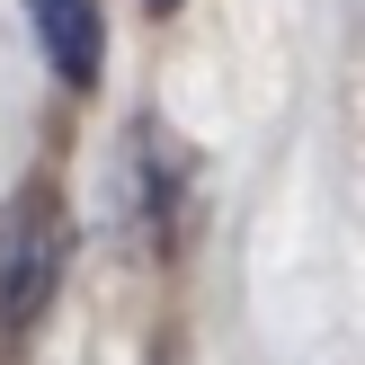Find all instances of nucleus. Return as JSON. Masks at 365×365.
Returning <instances> with one entry per match:
<instances>
[{"mask_svg":"<svg viewBox=\"0 0 365 365\" xmlns=\"http://www.w3.org/2000/svg\"><path fill=\"white\" fill-rule=\"evenodd\" d=\"M27 27H36V53L53 63L63 89H98V71H107V18H98V0H27Z\"/></svg>","mask_w":365,"mask_h":365,"instance_id":"f03ea898","label":"nucleus"},{"mask_svg":"<svg viewBox=\"0 0 365 365\" xmlns=\"http://www.w3.org/2000/svg\"><path fill=\"white\" fill-rule=\"evenodd\" d=\"M152 365H170V348H152Z\"/></svg>","mask_w":365,"mask_h":365,"instance_id":"20e7f679","label":"nucleus"},{"mask_svg":"<svg viewBox=\"0 0 365 365\" xmlns=\"http://www.w3.org/2000/svg\"><path fill=\"white\" fill-rule=\"evenodd\" d=\"M143 9H152V18H170V9H187V0H143Z\"/></svg>","mask_w":365,"mask_h":365,"instance_id":"7ed1b4c3","label":"nucleus"},{"mask_svg":"<svg viewBox=\"0 0 365 365\" xmlns=\"http://www.w3.org/2000/svg\"><path fill=\"white\" fill-rule=\"evenodd\" d=\"M71 267V214L53 187H18L0 214V330H36Z\"/></svg>","mask_w":365,"mask_h":365,"instance_id":"f257e3e1","label":"nucleus"}]
</instances>
